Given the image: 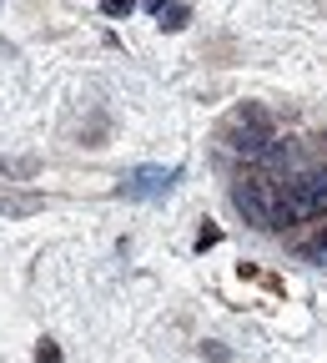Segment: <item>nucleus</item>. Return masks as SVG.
<instances>
[{"instance_id":"3","label":"nucleus","mask_w":327,"mask_h":363,"mask_svg":"<svg viewBox=\"0 0 327 363\" xmlns=\"http://www.w3.org/2000/svg\"><path fill=\"white\" fill-rule=\"evenodd\" d=\"M176 187V172H161V167H136L131 177H126V197H166Z\"/></svg>"},{"instance_id":"7","label":"nucleus","mask_w":327,"mask_h":363,"mask_svg":"<svg viewBox=\"0 0 327 363\" xmlns=\"http://www.w3.org/2000/svg\"><path fill=\"white\" fill-rule=\"evenodd\" d=\"M186 26V6H161V30H181Z\"/></svg>"},{"instance_id":"1","label":"nucleus","mask_w":327,"mask_h":363,"mask_svg":"<svg viewBox=\"0 0 327 363\" xmlns=\"http://www.w3.org/2000/svg\"><path fill=\"white\" fill-rule=\"evenodd\" d=\"M277 182H282V177L257 172V177H242L237 187H231V202H237V212H242L247 222L267 227V233H282V227H277Z\"/></svg>"},{"instance_id":"2","label":"nucleus","mask_w":327,"mask_h":363,"mask_svg":"<svg viewBox=\"0 0 327 363\" xmlns=\"http://www.w3.org/2000/svg\"><path fill=\"white\" fill-rule=\"evenodd\" d=\"M272 121H267V111L262 106H237L231 111V121L222 126V142L231 147V152H247V157H257L267 142H272Z\"/></svg>"},{"instance_id":"9","label":"nucleus","mask_w":327,"mask_h":363,"mask_svg":"<svg viewBox=\"0 0 327 363\" xmlns=\"http://www.w3.org/2000/svg\"><path fill=\"white\" fill-rule=\"evenodd\" d=\"M101 11L116 21V16H131V11H136V0H101Z\"/></svg>"},{"instance_id":"4","label":"nucleus","mask_w":327,"mask_h":363,"mask_svg":"<svg viewBox=\"0 0 327 363\" xmlns=\"http://www.w3.org/2000/svg\"><path fill=\"white\" fill-rule=\"evenodd\" d=\"M297 182H302V192L312 197L317 217H327V167H317V172H307V177H297Z\"/></svg>"},{"instance_id":"6","label":"nucleus","mask_w":327,"mask_h":363,"mask_svg":"<svg viewBox=\"0 0 327 363\" xmlns=\"http://www.w3.org/2000/svg\"><path fill=\"white\" fill-rule=\"evenodd\" d=\"M0 172H6V177H35L40 162H11V157H0Z\"/></svg>"},{"instance_id":"11","label":"nucleus","mask_w":327,"mask_h":363,"mask_svg":"<svg viewBox=\"0 0 327 363\" xmlns=\"http://www.w3.org/2000/svg\"><path fill=\"white\" fill-rule=\"evenodd\" d=\"M142 6H147V11H156V16H161V6H166V0H142Z\"/></svg>"},{"instance_id":"8","label":"nucleus","mask_w":327,"mask_h":363,"mask_svg":"<svg viewBox=\"0 0 327 363\" xmlns=\"http://www.w3.org/2000/svg\"><path fill=\"white\" fill-rule=\"evenodd\" d=\"M35 363H66V358H61V348L51 338H45V343H35Z\"/></svg>"},{"instance_id":"10","label":"nucleus","mask_w":327,"mask_h":363,"mask_svg":"<svg viewBox=\"0 0 327 363\" xmlns=\"http://www.w3.org/2000/svg\"><path fill=\"white\" fill-rule=\"evenodd\" d=\"M307 252H312V257H322V262H327V238H322V242H317V247H307Z\"/></svg>"},{"instance_id":"5","label":"nucleus","mask_w":327,"mask_h":363,"mask_svg":"<svg viewBox=\"0 0 327 363\" xmlns=\"http://www.w3.org/2000/svg\"><path fill=\"white\" fill-rule=\"evenodd\" d=\"M45 207V197L40 192H25V197H0V217H30V212H40Z\"/></svg>"}]
</instances>
